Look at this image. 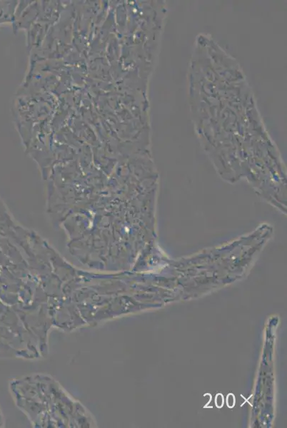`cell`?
<instances>
[{
  "mask_svg": "<svg viewBox=\"0 0 287 428\" xmlns=\"http://www.w3.org/2000/svg\"><path fill=\"white\" fill-rule=\"evenodd\" d=\"M7 4V3H1V1H0V23L8 21L9 15H4L6 13L4 9Z\"/></svg>",
  "mask_w": 287,
  "mask_h": 428,
  "instance_id": "6da1fadb",
  "label": "cell"
},
{
  "mask_svg": "<svg viewBox=\"0 0 287 428\" xmlns=\"http://www.w3.org/2000/svg\"><path fill=\"white\" fill-rule=\"evenodd\" d=\"M227 403L228 407L229 408H233L235 405V397L233 394L228 395L227 398Z\"/></svg>",
  "mask_w": 287,
  "mask_h": 428,
  "instance_id": "3957f363",
  "label": "cell"
},
{
  "mask_svg": "<svg viewBox=\"0 0 287 428\" xmlns=\"http://www.w3.org/2000/svg\"><path fill=\"white\" fill-rule=\"evenodd\" d=\"M215 403L217 407H218L219 408H221L223 406V405H224V397H223L222 395L218 394L216 396Z\"/></svg>",
  "mask_w": 287,
  "mask_h": 428,
  "instance_id": "7a4b0ae2",
  "label": "cell"
}]
</instances>
